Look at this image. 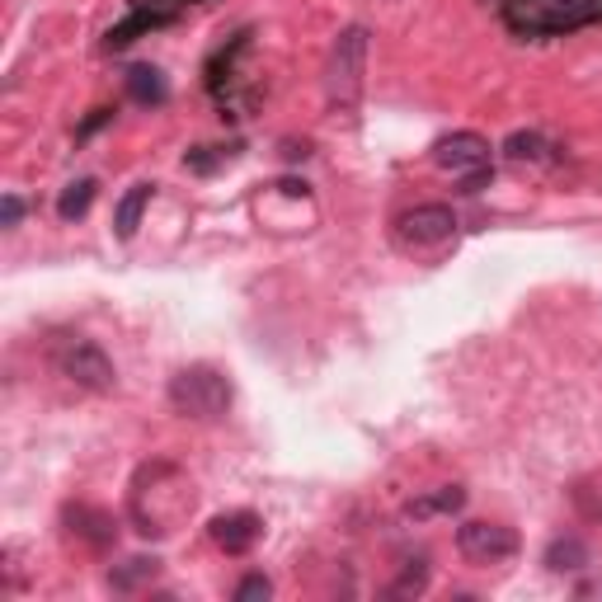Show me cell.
<instances>
[{"instance_id":"1","label":"cell","mask_w":602,"mask_h":602,"mask_svg":"<svg viewBox=\"0 0 602 602\" xmlns=\"http://www.w3.org/2000/svg\"><path fill=\"white\" fill-rule=\"evenodd\" d=\"M193 504V480L175 462H147L127 485V518L141 537H170L175 527L189 523Z\"/></svg>"},{"instance_id":"4","label":"cell","mask_w":602,"mask_h":602,"mask_svg":"<svg viewBox=\"0 0 602 602\" xmlns=\"http://www.w3.org/2000/svg\"><path fill=\"white\" fill-rule=\"evenodd\" d=\"M434 161L456 175V193H480L494 179V161H490V141L480 133H452L434 147Z\"/></svg>"},{"instance_id":"5","label":"cell","mask_w":602,"mask_h":602,"mask_svg":"<svg viewBox=\"0 0 602 602\" xmlns=\"http://www.w3.org/2000/svg\"><path fill=\"white\" fill-rule=\"evenodd\" d=\"M52 367L62 372L71 386H80V391H113V381H118V372H113V358L99 349L95 339H62L52 349Z\"/></svg>"},{"instance_id":"21","label":"cell","mask_w":602,"mask_h":602,"mask_svg":"<svg viewBox=\"0 0 602 602\" xmlns=\"http://www.w3.org/2000/svg\"><path fill=\"white\" fill-rule=\"evenodd\" d=\"M20 217H24V203L14 193H5V203H0V226H5V231H14V226H20Z\"/></svg>"},{"instance_id":"9","label":"cell","mask_w":602,"mask_h":602,"mask_svg":"<svg viewBox=\"0 0 602 602\" xmlns=\"http://www.w3.org/2000/svg\"><path fill=\"white\" fill-rule=\"evenodd\" d=\"M208 537L217 541L226 555H246L254 541L264 537V518L250 509H236V513H217V518L208 523Z\"/></svg>"},{"instance_id":"13","label":"cell","mask_w":602,"mask_h":602,"mask_svg":"<svg viewBox=\"0 0 602 602\" xmlns=\"http://www.w3.org/2000/svg\"><path fill=\"white\" fill-rule=\"evenodd\" d=\"M151 198H155V184H133V189L123 193L118 212H113V231H118V240H133V236H137L141 212L151 208Z\"/></svg>"},{"instance_id":"12","label":"cell","mask_w":602,"mask_h":602,"mask_svg":"<svg viewBox=\"0 0 602 602\" xmlns=\"http://www.w3.org/2000/svg\"><path fill=\"white\" fill-rule=\"evenodd\" d=\"M462 504H466V490H462V485H438V490L410 499V504H405V518L424 523V518H438V513H462Z\"/></svg>"},{"instance_id":"3","label":"cell","mask_w":602,"mask_h":602,"mask_svg":"<svg viewBox=\"0 0 602 602\" xmlns=\"http://www.w3.org/2000/svg\"><path fill=\"white\" fill-rule=\"evenodd\" d=\"M363 71H367V28L349 24L329 48L325 62V95L335 113H353L358 99H363Z\"/></svg>"},{"instance_id":"15","label":"cell","mask_w":602,"mask_h":602,"mask_svg":"<svg viewBox=\"0 0 602 602\" xmlns=\"http://www.w3.org/2000/svg\"><path fill=\"white\" fill-rule=\"evenodd\" d=\"M155 575H161V561H151V555H133V561L109 569V589L113 593H133V589H141V584H151Z\"/></svg>"},{"instance_id":"17","label":"cell","mask_w":602,"mask_h":602,"mask_svg":"<svg viewBox=\"0 0 602 602\" xmlns=\"http://www.w3.org/2000/svg\"><path fill=\"white\" fill-rule=\"evenodd\" d=\"M95 189H99L95 179H76V184H66L62 198H57V217H62V222H80L85 212H90V203H95Z\"/></svg>"},{"instance_id":"22","label":"cell","mask_w":602,"mask_h":602,"mask_svg":"<svg viewBox=\"0 0 602 602\" xmlns=\"http://www.w3.org/2000/svg\"><path fill=\"white\" fill-rule=\"evenodd\" d=\"M161 5H179V0H161Z\"/></svg>"},{"instance_id":"14","label":"cell","mask_w":602,"mask_h":602,"mask_svg":"<svg viewBox=\"0 0 602 602\" xmlns=\"http://www.w3.org/2000/svg\"><path fill=\"white\" fill-rule=\"evenodd\" d=\"M593 555H589V541L584 537H555L547 547V569L551 575H575V569H584Z\"/></svg>"},{"instance_id":"18","label":"cell","mask_w":602,"mask_h":602,"mask_svg":"<svg viewBox=\"0 0 602 602\" xmlns=\"http://www.w3.org/2000/svg\"><path fill=\"white\" fill-rule=\"evenodd\" d=\"M569 504L584 523H602V480L589 476V480H575V490H569Z\"/></svg>"},{"instance_id":"6","label":"cell","mask_w":602,"mask_h":602,"mask_svg":"<svg viewBox=\"0 0 602 602\" xmlns=\"http://www.w3.org/2000/svg\"><path fill=\"white\" fill-rule=\"evenodd\" d=\"M452 236H456V212L448 203H419L396 217V246L405 254H428L448 246Z\"/></svg>"},{"instance_id":"2","label":"cell","mask_w":602,"mask_h":602,"mask_svg":"<svg viewBox=\"0 0 602 602\" xmlns=\"http://www.w3.org/2000/svg\"><path fill=\"white\" fill-rule=\"evenodd\" d=\"M236 400V386L222 367H208V363H193V367H179L170 377V405L184 419H222Z\"/></svg>"},{"instance_id":"16","label":"cell","mask_w":602,"mask_h":602,"mask_svg":"<svg viewBox=\"0 0 602 602\" xmlns=\"http://www.w3.org/2000/svg\"><path fill=\"white\" fill-rule=\"evenodd\" d=\"M127 95H133L137 104L161 109L170 99V85H165V76L155 66H133V71H127Z\"/></svg>"},{"instance_id":"10","label":"cell","mask_w":602,"mask_h":602,"mask_svg":"<svg viewBox=\"0 0 602 602\" xmlns=\"http://www.w3.org/2000/svg\"><path fill=\"white\" fill-rule=\"evenodd\" d=\"M165 24H175V5H161V0H151V5H137L133 14H123L118 24L104 34V48H127V42H137V38H147L155 34V28H165Z\"/></svg>"},{"instance_id":"11","label":"cell","mask_w":602,"mask_h":602,"mask_svg":"<svg viewBox=\"0 0 602 602\" xmlns=\"http://www.w3.org/2000/svg\"><path fill=\"white\" fill-rule=\"evenodd\" d=\"M499 151H504L509 165H555V161H561V147L547 141L541 133H513Z\"/></svg>"},{"instance_id":"20","label":"cell","mask_w":602,"mask_h":602,"mask_svg":"<svg viewBox=\"0 0 602 602\" xmlns=\"http://www.w3.org/2000/svg\"><path fill=\"white\" fill-rule=\"evenodd\" d=\"M268 593H274V584H268L264 575H246V579H240L236 584V602H254V598H268Z\"/></svg>"},{"instance_id":"7","label":"cell","mask_w":602,"mask_h":602,"mask_svg":"<svg viewBox=\"0 0 602 602\" xmlns=\"http://www.w3.org/2000/svg\"><path fill=\"white\" fill-rule=\"evenodd\" d=\"M456 551H462L471 565H499V561L518 555V532L504 523H462Z\"/></svg>"},{"instance_id":"8","label":"cell","mask_w":602,"mask_h":602,"mask_svg":"<svg viewBox=\"0 0 602 602\" xmlns=\"http://www.w3.org/2000/svg\"><path fill=\"white\" fill-rule=\"evenodd\" d=\"M62 532L71 541H80L85 551H109L113 541H118V523H113V513L95 509V504H66L62 509Z\"/></svg>"},{"instance_id":"19","label":"cell","mask_w":602,"mask_h":602,"mask_svg":"<svg viewBox=\"0 0 602 602\" xmlns=\"http://www.w3.org/2000/svg\"><path fill=\"white\" fill-rule=\"evenodd\" d=\"M428 589V561H405V569H400V579L391 584L396 598H419Z\"/></svg>"}]
</instances>
